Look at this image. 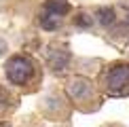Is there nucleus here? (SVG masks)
<instances>
[{
    "label": "nucleus",
    "mask_w": 129,
    "mask_h": 127,
    "mask_svg": "<svg viewBox=\"0 0 129 127\" xmlns=\"http://www.w3.org/2000/svg\"><path fill=\"white\" fill-rule=\"evenodd\" d=\"M102 83H104V89L108 95H114V98L129 95V64L110 66L102 76Z\"/></svg>",
    "instance_id": "f257e3e1"
},
{
    "label": "nucleus",
    "mask_w": 129,
    "mask_h": 127,
    "mask_svg": "<svg viewBox=\"0 0 129 127\" xmlns=\"http://www.w3.org/2000/svg\"><path fill=\"white\" fill-rule=\"evenodd\" d=\"M4 72L13 85H25L34 72V61L25 55H13L4 64Z\"/></svg>",
    "instance_id": "f03ea898"
},
{
    "label": "nucleus",
    "mask_w": 129,
    "mask_h": 127,
    "mask_svg": "<svg viewBox=\"0 0 129 127\" xmlns=\"http://www.w3.org/2000/svg\"><path fill=\"white\" fill-rule=\"evenodd\" d=\"M68 95L72 100H76V102L87 100L91 95V83L87 81V78H83V76L70 78V83H68Z\"/></svg>",
    "instance_id": "7ed1b4c3"
},
{
    "label": "nucleus",
    "mask_w": 129,
    "mask_h": 127,
    "mask_svg": "<svg viewBox=\"0 0 129 127\" xmlns=\"http://www.w3.org/2000/svg\"><path fill=\"white\" fill-rule=\"evenodd\" d=\"M68 61H70V51H66V49L51 51V55H49V64H51V68H53L55 72H61L63 68L68 66Z\"/></svg>",
    "instance_id": "20e7f679"
},
{
    "label": "nucleus",
    "mask_w": 129,
    "mask_h": 127,
    "mask_svg": "<svg viewBox=\"0 0 129 127\" xmlns=\"http://www.w3.org/2000/svg\"><path fill=\"white\" fill-rule=\"evenodd\" d=\"M45 9H47V13L55 15V17H61V15L70 13V2L68 0H47Z\"/></svg>",
    "instance_id": "39448f33"
},
{
    "label": "nucleus",
    "mask_w": 129,
    "mask_h": 127,
    "mask_svg": "<svg viewBox=\"0 0 129 127\" xmlns=\"http://www.w3.org/2000/svg\"><path fill=\"white\" fill-rule=\"evenodd\" d=\"M98 19H100V23H102V25H110L112 21H114V11H112L110 7L100 9V11H98Z\"/></svg>",
    "instance_id": "423d86ee"
},
{
    "label": "nucleus",
    "mask_w": 129,
    "mask_h": 127,
    "mask_svg": "<svg viewBox=\"0 0 129 127\" xmlns=\"http://www.w3.org/2000/svg\"><path fill=\"white\" fill-rule=\"evenodd\" d=\"M40 25H42L45 30H57L59 21H57V17H55V15L47 13V15H42V17H40Z\"/></svg>",
    "instance_id": "0eeeda50"
},
{
    "label": "nucleus",
    "mask_w": 129,
    "mask_h": 127,
    "mask_svg": "<svg viewBox=\"0 0 129 127\" xmlns=\"http://www.w3.org/2000/svg\"><path fill=\"white\" fill-rule=\"evenodd\" d=\"M74 23L78 25V28H91V23H93V19L89 17L87 13H78L76 17H74Z\"/></svg>",
    "instance_id": "6e6552de"
},
{
    "label": "nucleus",
    "mask_w": 129,
    "mask_h": 127,
    "mask_svg": "<svg viewBox=\"0 0 129 127\" xmlns=\"http://www.w3.org/2000/svg\"><path fill=\"white\" fill-rule=\"evenodd\" d=\"M11 104H13V98L9 95V91H7V89H2V87H0V112H2L4 108H9Z\"/></svg>",
    "instance_id": "1a4fd4ad"
},
{
    "label": "nucleus",
    "mask_w": 129,
    "mask_h": 127,
    "mask_svg": "<svg viewBox=\"0 0 129 127\" xmlns=\"http://www.w3.org/2000/svg\"><path fill=\"white\" fill-rule=\"evenodd\" d=\"M7 51V42H4V38H0V55Z\"/></svg>",
    "instance_id": "9d476101"
},
{
    "label": "nucleus",
    "mask_w": 129,
    "mask_h": 127,
    "mask_svg": "<svg viewBox=\"0 0 129 127\" xmlns=\"http://www.w3.org/2000/svg\"><path fill=\"white\" fill-rule=\"evenodd\" d=\"M0 127H11V123H0Z\"/></svg>",
    "instance_id": "9b49d317"
},
{
    "label": "nucleus",
    "mask_w": 129,
    "mask_h": 127,
    "mask_svg": "<svg viewBox=\"0 0 129 127\" xmlns=\"http://www.w3.org/2000/svg\"><path fill=\"white\" fill-rule=\"evenodd\" d=\"M127 23H129V15H127Z\"/></svg>",
    "instance_id": "f8f14e48"
}]
</instances>
